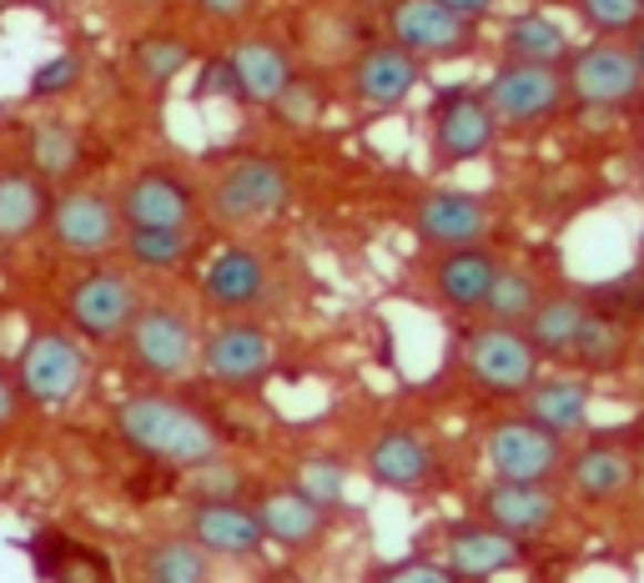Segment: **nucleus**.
Segmentation results:
<instances>
[{"label": "nucleus", "instance_id": "nucleus-1", "mask_svg": "<svg viewBox=\"0 0 644 583\" xmlns=\"http://www.w3.org/2000/svg\"><path fill=\"white\" fill-rule=\"evenodd\" d=\"M111 428L121 432V443H132L142 458H152L162 468H182V473L222 458V432L212 428V418L166 388L126 392L111 408Z\"/></svg>", "mask_w": 644, "mask_h": 583}, {"label": "nucleus", "instance_id": "nucleus-2", "mask_svg": "<svg viewBox=\"0 0 644 583\" xmlns=\"http://www.w3.org/2000/svg\"><path fill=\"white\" fill-rule=\"evenodd\" d=\"M644 483V443L640 432H590L569 448V463H564V488L569 503L590 508V513H610V508H624Z\"/></svg>", "mask_w": 644, "mask_h": 583}, {"label": "nucleus", "instance_id": "nucleus-3", "mask_svg": "<svg viewBox=\"0 0 644 583\" xmlns=\"http://www.w3.org/2000/svg\"><path fill=\"white\" fill-rule=\"evenodd\" d=\"M463 378L493 402H524L529 388L544 378V357L529 342L524 327L503 323H473L463 333Z\"/></svg>", "mask_w": 644, "mask_h": 583}, {"label": "nucleus", "instance_id": "nucleus-4", "mask_svg": "<svg viewBox=\"0 0 644 583\" xmlns=\"http://www.w3.org/2000/svg\"><path fill=\"white\" fill-rule=\"evenodd\" d=\"M287 202H293V172H287V162L263 156V152L222 162L207 186V216L217 227L273 222L277 212H287Z\"/></svg>", "mask_w": 644, "mask_h": 583}, {"label": "nucleus", "instance_id": "nucleus-5", "mask_svg": "<svg viewBox=\"0 0 644 583\" xmlns=\"http://www.w3.org/2000/svg\"><path fill=\"white\" fill-rule=\"evenodd\" d=\"M569 101L594 116H630L644 106V71L634 61L630 41H579V51L564 65Z\"/></svg>", "mask_w": 644, "mask_h": 583}, {"label": "nucleus", "instance_id": "nucleus-6", "mask_svg": "<svg viewBox=\"0 0 644 583\" xmlns=\"http://www.w3.org/2000/svg\"><path fill=\"white\" fill-rule=\"evenodd\" d=\"M493 116L513 136H534V131L554 126L574 101H569L564 65H529V61H499L483 81Z\"/></svg>", "mask_w": 644, "mask_h": 583}, {"label": "nucleus", "instance_id": "nucleus-7", "mask_svg": "<svg viewBox=\"0 0 644 583\" xmlns=\"http://www.w3.org/2000/svg\"><path fill=\"white\" fill-rule=\"evenodd\" d=\"M126 362L156 388L202 372V333L192 313L176 303H146L126 333Z\"/></svg>", "mask_w": 644, "mask_h": 583}, {"label": "nucleus", "instance_id": "nucleus-8", "mask_svg": "<svg viewBox=\"0 0 644 583\" xmlns=\"http://www.w3.org/2000/svg\"><path fill=\"white\" fill-rule=\"evenodd\" d=\"M569 448L574 443L554 438V432L539 428L524 412H503V418H493L483 428L479 458L489 468V478H499V483H559L569 463Z\"/></svg>", "mask_w": 644, "mask_h": 583}, {"label": "nucleus", "instance_id": "nucleus-9", "mask_svg": "<svg viewBox=\"0 0 644 583\" xmlns=\"http://www.w3.org/2000/svg\"><path fill=\"white\" fill-rule=\"evenodd\" d=\"M142 307L146 292L132 267H91L67 287V323L86 342H121Z\"/></svg>", "mask_w": 644, "mask_h": 583}, {"label": "nucleus", "instance_id": "nucleus-10", "mask_svg": "<svg viewBox=\"0 0 644 583\" xmlns=\"http://www.w3.org/2000/svg\"><path fill=\"white\" fill-rule=\"evenodd\" d=\"M503 126L483 86H443L428 106V146L438 166H469L499 146Z\"/></svg>", "mask_w": 644, "mask_h": 583}, {"label": "nucleus", "instance_id": "nucleus-11", "mask_svg": "<svg viewBox=\"0 0 644 583\" xmlns=\"http://www.w3.org/2000/svg\"><path fill=\"white\" fill-rule=\"evenodd\" d=\"M81 342L86 337L67 333V327H35L16 352V382L25 398L41 408H67L91 378V357Z\"/></svg>", "mask_w": 644, "mask_h": 583}, {"label": "nucleus", "instance_id": "nucleus-12", "mask_svg": "<svg viewBox=\"0 0 644 583\" xmlns=\"http://www.w3.org/2000/svg\"><path fill=\"white\" fill-rule=\"evenodd\" d=\"M382 35L413 51L423 65L463 61V55L479 51V25L443 0H388L382 6Z\"/></svg>", "mask_w": 644, "mask_h": 583}, {"label": "nucleus", "instance_id": "nucleus-13", "mask_svg": "<svg viewBox=\"0 0 644 583\" xmlns=\"http://www.w3.org/2000/svg\"><path fill=\"white\" fill-rule=\"evenodd\" d=\"M45 227H51L55 252H61V257H76V262L111 257V252L121 247V237H126L116 196L96 192V186H71V192L55 196Z\"/></svg>", "mask_w": 644, "mask_h": 583}, {"label": "nucleus", "instance_id": "nucleus-14", "mask_svg": "<svg viewBox=\"0 0 644 583\" xmlns=\"http://www.w3.org/2000/svg\"><path fill=\"white\" fill-rule=\"evenodd\" d=\"M197 297L207 313H217L222 323L227 317H252L273 307V267L257 247L247 242H227V247L212 252V262L202 267Z\"/></svg>", "mask_w": 644, "mask_h": 583}, {"label": "nucleus", "instance_id": "nucleus-15", "mask_svg": "<svg viewBox=\"0 0 644 583\" xmlns=\"http://www.w3.org/2000/svg\"><path fill=\"white\" fill-rule=\"evenodd\" d=\"M493 202L463 186H433L413 202V237L428 252H459V247H483L493 237Z\"/></svg>", "mask_w": 644, "mask_h": 583}, {"label": "nucleus", "instance_id": "nucleus-16", "mask_svg": "<svg viewBox=\"0 0 644 583\" xmlns=\"http://www.w3.org/2000/svg\"><path fill=\"white\" fill-rule=\"evenodd\" d=\"M277 368V342L267 337V327H257L252 317H227L202 337V378L217 388H257Z\"/></svg>", "mask_w": 644, "mask_h": 583}, {"label": "nucleus", "instance_id": "nucleus-17", "mask_svg": "<svg viewBox=\"0 0 644 583\" xmlns=\"http://www.w3.org/2000/svg\"><path fill=\"white\" fill-rule=\"evenodd\" d=\"M423 76H428V65L418 61L413 51H403V45H393L382 35V41H372V45H358V55L348 61L343 86H348L352 106H362V111H398L418 86H423Z\"/></svg>", "mask_w": 644, "mask_h": 583}, {"label": "nucleus", "instance_id": "nucleus-18", "mask_svg": "<svg viewBox=\"0 0 644 583\" xmlns=\"http://www.w3.org/2000/svg\"><path fill=\"white\" fill-rule=\"evenodd\" d=\"M479 519H489L493 529L513 533L524 543H544L564 523V488L559 483H489L479 488Z\"/></svg>", "mask_w": 644, "mask_h": 583}, {"label": "nucleus", "instance_id": "nucleus-19", "mask_svg": "<svg viewBox=\"0 0 644 583\" xmlns=\"http://www.w3.org/2000/svg\"><path fill=\"white\" fill-rule=\"evenodd\" d=\"M116 206H121V222H126V227L197 232V216H202L197 186L186 182L182 172H172V166H142V172L116 192Z\"/></svg>", "mask_w": 644, "mask_h": 583}, {"label": "nucleus", "instance_id": "nucleus-20", "mask_svg": "<svg viewBox=\"0 0 644 583\" xmlns=\"http://www.w3.org/2000/svg\"><path fill=\"white\" fill-rule=\"evenodd\" d=\"M222 55L232 71V96L242 106H277L297 86V61L277 35H237Z\"/></svg>", "mask_w": 644, "mask_h": 583}, {"label": "nucleus", "instance_id": "nucleus-21", "mask_svg": "<svg viewBox=\"0 0 644 583\" xmlns=\"http://www.w3.org/2000/svg\"><path fill=\"white\" fill-rule=\"evenodd\" d=\"M186 533L212 553V559H257L267 549L263 519L247 498H197L186 513Z\"/></svg>", "mask_w": 644, "mask_h": 583}, {"label": "nucleus", "instance_id": "nucleus-22", "mask_svg": "<svg viewBox=\"0 0 644 583\" xmlns=\"http://www.w3.org/2000/svg\"><path fill=\"white\" fill-rule=\"evenodd\" d=\"M524 559H529V543L493 529L489 519L459 523V529H448V539H443V563L459 573L463 583H489V579H499V573H513Z\"/></svg>", "mask_w": 644, "mask_h": 583}, {"label": "nucleus", "instance_id": "nucleus-23", "mask_svg": "<svg viewBox=\"0 0 644 583\" xmlns=\"http://www.w3.org/2000/svg\"><path fill=\"white\" fill-rule=\"evenodd\" d=\"M503 272V257L483 242V247H459V252H438L433 262V297L459 317H483L493 282Z\"/></svg>", "mask_w": 644, "mask_h": 583}, {"label": "nucleus", "instance_id": "nucleus-24", "mask_svg": "<svg viewBox=\"0 0 644 583\" xmlns=\"http://www.w3.org/2000/svg\"><path fill=\"white\" fill-rule=\"evenodd\" d=\"M362 463H368L372 483L393 488V493H418V488H428V483H433V473H438L433 443H428L423 432H413V428H382L378 438L368 443Z\"/></svg>", "mask_w": 644, "mask_h": 583}, {"label": "nucleus", "instance_id": "nucleus-25", "mask_svg": "<svg viewBox=\"0 0 644 583\" xmlns=\"http://www.w3.org/2000/svg\"><path fill=\"white\" fill-rule=\"evenodd\" d=\"M590 408H594V388L590 378H579V372H549L529 388V398L519 402L524 418H534L539 428H549L554 438L564 443H579V438H590Z\"/></svg>", "mask_w": 644, "mask_h": 583}, {"label": "nucleus", "instance_id": "nucleus-26", "mask_svg": "<svg viewBox=\"0 0 644 583\" xmlns=\"http://www.w3.org/2000/svg\"><path fill=\"white\" fill-rule=\"evenodd\" d=\"M257 519H263V533L267 543H277L283 553H307L317 543L328 539V508L313 503L303 488H267L257 493Z\"/></svg>", "mask_w": 644, "mask_h": 583}, {"label": "nucleus", "instance_id": "nucleus-27", "mask_svg": "<svg viewBox=\"0 0 644 583\" xmlns=\"http://www.w3.org/2000/svg\"><path fill=\"white\" fill-rule=\"evenodd\" d=\"M579 51L569 21H559L544 6L513 11L499 31V61H529V65H569V55Z\"/></svg>", "mask_w": 644, "mask_h": 583}, {"label": "nucleus", "instance_id": "nucleus-28", "mask_svg": "<svg viewBox=\"0 0 644 583\" xmlns=\"http://www.w3.org/2000/svg\"><path fill=\"white\" fill-rule=\"evenodd\" d=\"M594 317V297L590 292H549L544 303H539V313L529 317V342L539 347V357L544 362H559V368H569V357H574L579 337H584V327H590Z\"/></svg>", "mask_w": 644, "mask_h": 583}, {"label": "nucleus", "instance_id": "nucleus-29", "mask_svg": "<svg viewBox=\"0 0 644 583\" xmlns=\"http://www.w3.org/2000/svg\"><path fill=\"white\" fill-rule=\"evenodd\" d=\"M136 583H212V553L192 533L152 539L136 559Z\"/></svg>", "mask_w": 644, "mask_h": 583}, {"label": "nucleus", "instance_id": "nucleus-30", "mask_svg": "<svg viewBox=\"0 0 644 583\" xmlns=\"http://www.w3.org/2000/svg\"><path fill=\"white\" fill-rule=\"evenodd\" d=\"M630 347H634V323H624V317H614V313H604V307H594L590 327H584V337H579L574 357H569V372H579V378L620 372L624 362H630Z\"/></svg>", "mask_w": 644, "mask_h": 583}, {"label": "nucleus", "instance_id": "nucleus-31", "mask_svg": "<svg viewBox=\"0 0 644 583\" xmlns=\"http://www.w3.org/2000/svg\"><path fill=\"white\" fill-rule=\"evenodd\" d=\"M51 192L35 172H0V242L31 237L41 222H51Z\"/></svg>", "mask_w": 644, "mask_h": 583}, {"label": "nucleus", "instance_id": "nucleus-32", "mask_svg": "<svg viewBox=\"0 0 644 583\" xmlns=\"http://www.w3.org/2000/svg\"><path fill=\"white\" fill-rule=\"evenodd\" d=\"M549 297L544 277L524 262H503L499 282H493L489 303H483V323H503V327H529V317L539 313V303Z\"/></svg>", "mask_w": 644, "mask_h": 583}, {"label": "nucleus", "instance_id": "nucleus-33", "mask_svg": "<svg viewBox=\"0 0 644 583\" xmlns=\"http://www.w3.org/2000/svg\"><path fill=\"white\" fill-rule=\"evenodd\" d=\"M121 252L132 262V272H176L197 252V232L186 227H126Z\"/></svg>", "mask_w": 644, "mask_h": 583}, {"label": "nucleus", "instance_id": "nucleus-34", "mask_svg": "<svg viewBox=\"0 0 644 583\" xmlns=\"http://www.w3.org/2000/svg\"><path fill=\"white\" fill-rule=\"evenodd\" d=\"M192 41H182V35H172V31H152V35H142V41L132 45V71L146 81L152 91H162V86H172L176 76H182L186 65H192Z\"/></svg>", "mask_w": 644, "mask_h": 583}, {"label": "nucleus", "instance_id": "nucleus-35", "mask_svg": "<svg viewBox=\"0 0 644 583\" xmlns=\"http://www.w3.org/2000/svg\"><path fill=\"white\" fill-rule=\"evenodd\" d=\"M569 11L594 41H634L644 31V0H569Z\"/></svg>", "mask_w": 644, "mask_h": 583}, {"label": "nucleus", "instance_id": "nucleus-36", "mask_svg": "<svg viewBox=\"0 0 644 583\" xmlns=\"http://www.w3.org/2000/svg\"><path fill=\"white\" fill-rule=\"evenodd\" d=\"M31 162H35L31 172L45 176V182L71 176V172H76V162H81L76 131H71L67 121H41V126H35V136H31Z\"/></svg>", "mask_w": 644, "mask_h": 583}, {"label": "nucleus", "instance_id": "nucleus-37", "mask_svg": "<svg viewBox=\"0 0 644 583\" xmlns=\"http://www.w3.org/2000/svg\"><path fill=\"white\" fill-rule=\"evenodd\" d=\"M293 488H303L313 503H323L333 513V508H343V498H348V473H343L338 458H303L293 473Z\"/></svg>", "mask_w": 644, "mask_h": 583}, {"label": "nucleus", "instance_id": "nucleus-38", "mask_svg": "<svg viewBox=\"0 0 644 583\" xmlns=\"http://www.w3.org/2000/svg\"><path fill=\"white\" fill-rule=\"evenodd\" d=\"M590 297H594V307H604V313L640 327L644 323V262L630 272H620V277L600 282V287H590Z\"/></svg>", "mask_w": 644, "mask_h": 583}, {"label": "nucleus", "instance_id": "nucleus-39", "mask_svg": "<svg viewBox=\"0 0 644 583\" xmlns=\"http://www.w3.org/2000/svg\"><path fill=\"white\" fill-rule=\"evenodd\" d=\"M81 76H86V61L76 51H55L31 71V86L25 91H31V101H55V96H67V91H76Z\"/></svg>", "mask_w": 644, "mask_h": 583}, {"label": "nucleus", "instance_id": "nucleus-40", "mask_svg": "<svg viewBox=\"0 0 644 583\" xmlns=\"http://www.w3.org/2000/svg\"><path fill=\"white\" fill-rule=\"evenodd\" d=\"M242 488H247V478L227 463V453L192 468V503H197V498H242Z\"/></svg>", "mask_w": 644, "mask_h": 583}, {"label": "nucleus", "instance_id": "nucleus-41", "mask_svg": "<svg viewBox=\"0 0 644 583\" xmlns=\"http://www.w3.org/2000/svg\"><path fill=\"white\" fill-rule=\"evenodd\" d=\"M182 6L192 16H202L207 25H222V31H237L263 11V0H182Z\"/></svg>", "mask_w": 644, "mask_h": 583}, {"label": "nucleus", "instance_id": "nucleus-42", "mask_svg": "<svg viewBox=\"0 0 644 583\" xmlns=\"http://www.w3.org/2000/svg\"><path fill=\"white\" fill-rule=\"evenodd\" d=\"M372 583H463L443 559H403L393 569H382Z\"/></svg>", "mask_w": 644, "mask_h": 583}, {"label": "nucleus", "instance_id": "nucleus-43", "mask_svg": "<svg viewBox=\"0 0 644 583\" xmlns=\"http://www.w3.org/2000/svg\"><path fill=\"white\" fill-rule=\"evenodd\" d=\"M273 111H277V116H283V121H293V126H313V121L323 116V91H317V86H307V81H297V86L287 91V96L277 101Z\"/></svg>", "mask_w": 644, "mask_h": 583}, {"label": "nucleus", "instance_id": "nucleus-44", "mask_svg": "<svg viewBox=\"0 0 644 583\" xmlns=\"http://www.w3.org/2000/svg\"><path fill=\"white\" fill-rule=\"evenodd\" d=\"M21 382H16V372H6L0 368V428H11L16 422V412H21Z\"/></svg>", "mask_w": 644, "mask_h": 583}, {"label": "nucleus", "instance_id": "nucleus-45", "mask_svg": "<svg viewBox=\"0 0 644 583\" xmlns=\"http://www.w3.org/2000/svg\"><path fill=\"white\" fill-rule=\"evenodd\" d=\"M443 6H453V11H459V16H469L473 25H483V21H489V16H499V6H503V0H443Z\"/></svg>", "mask_w": 644, "mask_h": 583}, {"label": "nucleus", "instance_id": "nucleus-46", "mask_svg": "<svg viewBox=\"0 0 644 583\" xmlns=\"http://www.w3.org/2000/svg\"><path fill=\"white\" fill-rule=\"evenodd\" d=\"M630 45H634V61H640V71H644V31H640V35H634V41H630Z\"/></svg>", "mask_w": 644, "mask_h": 583}, {"label": "nucleus", "instance_id": "nucleus-47", "mask_svg": "<svg viewBox=\"0 0 644 583\" xmlns=\"http://www.w3.org/2000/svg\"><path fill=\"white\" fill-rule=\"evenodd\" d=\"M273 583H307V579H297V573H277Z\"/></svg>", "mask_w": 644, "mask_h": 583}, {"label": "nucleus", "instance_id": "nucleus-48", "mask_svg": "<svg viewBox=\"0 0 644 583\" xmlns=\"http://www.w3.org/2000/svg\"><path fill=\"white\" fill-rule=\"evenodd\" d=\"M6 11H11V0H0V16H6Z\"/></svg>", "mask_w": 644, "mask_h": 583}, {"label": "nucleus", "instance_id": "nucleus-49", "mask_svg": "<svg viewBox=\"0 0 644 583\" xmlns=\"http://www.w3.org/2000/svg\"><path fill=\"white\" fill-rule=\"evenodd\" d=\"M640 422H644V418H640Z\"/></svg>", "mask_w": 644, "mask_h": 583}]
</instances>
